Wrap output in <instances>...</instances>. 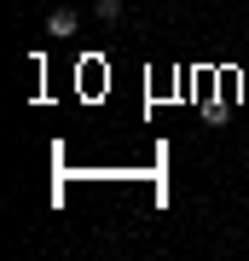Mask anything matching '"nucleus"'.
I'll return each instance as SVG.
<instances>
[{"mask_svg":"<svg viewBox=\"0 0 249 261\" xmlns=\"http://www.w3.org/2000/svg\"><path fill=\"white\" fill-rule=\"evenodd\" d=\"M75 29H81V18H75V6H58L52 18H46V35H52V41H70Z\"/></svg>","mask_w":249,"mask_h":261,"instance_id":"obj_1","label":"nucleus"},{"mask_svg":"<svg viewBox=\"0 0 249 261\" xmlns=\"http://www.w3.org/2000/svg\"><path fill=\"white\" fill-rule=\"evenodd\" d=\"M93 12H99V23H122V0H99Z\"/></svg>","mask_w":249,"mask_h":261,"instance_id":"obj_2","label":"nucleus"}]
</instances>
